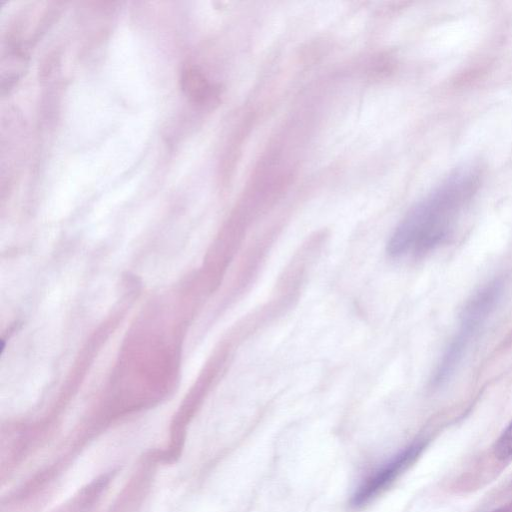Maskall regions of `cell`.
Returning <instances> with one entry per match:
<instances>
[{
  "instance_id": "obj_1",
  "label": "cell",
  "mask_w": 512,
  "mask_h": 512,
  "mask_svg": "<svg viewBox=\"0 0 512 512\" xmlns=\"http://www.w3.org/2000/svg\"><path fill=\"white\" fill-rule=\"evenodd\" d=\"M479 184L480 171L475 166H463L448 175L399 222L388 241V254L418 257L444 243Z\"/></svg>"
},
{
  "instance_id": "obj_2",
  "label": "cell",
  "mask_w": 512,
  "mask_h": 512,
  "mask_svg": "<svg viewBox=\"0 0 512 512\" xmlns=\"http://www.w3.org/2000/svg\"><path fill=\"white\" fill-rule=\"evenodd\" d=\"M503 281L494 280L476 292L467 302L461 316L460 327L444 353L435 372L433 382L440 385L454 373L471 341L500 299Z\"/></svg>"
},
{
  "instance_id": "obj_3",
  "label": "cell",
  "mask_w": 512,
  "mask_h": 512,
  "mask_svg": "<svg viewBox=\"0 0 512 512\" xmlns=\"http://www.w3.org/2000/svg\"><path fill=\"white\" fill-rule=\"evenodd\" d=\"M421 444H413L398 453L369 476L353 496V503L361 505L384 489L419 454Z\"/></svg>"
},
{
  "instance_id": "obj_4",
  "label": "cell",
  "mask_w": 512,
  "mask_h": 512,
  "mask_svg": "<svg viewBox=\"0 0 512 512\" xmlns=\"http://www.w3.org/2000/svg\"><path fill=\"white\" fill-rule=\"evenodd\" d=\"M494 451L499 459L512 457V421L497 439Z\"/></svg>"
}]
</instances>
